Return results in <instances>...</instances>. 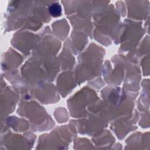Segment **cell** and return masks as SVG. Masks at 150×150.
<instances>
[{"instance_id": "1", "label": "cell", "mask_w": 150, "mask_h": 150, "mask_svg": "<svg viewBox=\"0 0 150 150\" xmlns=\"http://www.w3.org/2000/svg\"><path fill=\"white\" fill-rule=\"evenodd\" d=\"M49 11L52 16L54 17H57L61 15L62 9L60 6L58 4H53L51 6H50L49 8Z\"/></svg>"}]
</instances>
